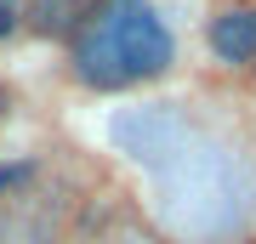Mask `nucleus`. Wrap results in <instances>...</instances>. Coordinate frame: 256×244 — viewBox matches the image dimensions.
<instances>
[{
    "mask_svg": "<svg viewBox=\"0 0 256 244\" xmlns=\"http://www.w3.org/2000/svg\"><path fill=\"white\" fill-rule=\"evenodd\" d=\"M0 102H6V97H0Z\"/></svg>",
    "mask_w": 256,
    "mask_h": 244,
    "instance_id": "423d86ee",
    "label": "nucleus"
},
{
    "mask_svg": "<svg viewBox=\"0 0 256 244\" xmlns=\"http://www.w3.org/2000/svg\"><path fill=\"white\" fill-rule=\"evenodd\" d=\"M63 233V205L12 193V205L0 210V244H57Z\"/></svg>",
    "mask_w": 256,
    "mask_h": 244,
    "instance_id": "f03ea898",
    "label": "nucleus"
},
{
    "mask_svg": "<svg viewBox=\"0 0 256 244\" xmlns=\"http://www.w3.org/2000/svg\"><path fill=\"white\" fill-rule=\"evenodd\" d=\"M92 244H165V239H160V233H154V227H148L142 216H114V222L102 227Z\"/></svg>",
    "mask_w": 256,
    "mask_h": 244,
    "instance_id": "39448f33",
    "label": "nucleus"
},
{
    "mask_svg": "<svg viewBox=\"0 0 256 244\" xmlns=\"http://www.w3.org/2000/svg\"><path fill=\"white\" fill-rule=\"evenodd\" d=\"M171 68V34L142 0H114L108 11H92L74 45V74L97 91L137 85L148 74Z\"/></svg>",
    "mask_w": 256,
    "mask_h": 244,
    "instance_id": "f257e3e1",
    "label": "nucleus"
},
{
    "mask_svg": "<svg viewBox=\"0 0 256 244\" xmlns=\"http://www.w3.org/2000/svg\"><path fill=\"white\" fill-rule=\"evenodd\" d=\"M18 17H23L28 34H40V40H68V34L86 28L92 6H86V0H23Z\"/></svg>",
    "mask_w": 256,
    "mask_h": 244,
    "instance_id": "7ed1b4c3",
    "label": "nucleus"
},
{
    "mask_svg": "<svg viewBox=\"0 0 256 244\" xmlns=\"http://www.w3.org/2000/svg\"><path fill=\"white\" fill-rule=\"evenodd\" d=\"M210 51L222 63H250L256 57V6H234L210 17Z\"/></svg>",
    "mask_w": 256,
    "mask_h": 244,
    "instance_id": "20e7f679",
    "label": "nucleus"
}]
</instances>
